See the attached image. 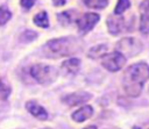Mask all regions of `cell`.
<instances>
[{"label": "cell", "mask_w": 149, "mask_h": 129, "mask_svg": "<svg viewBox=\"0 0 149 129\" xmlns=\"http://www.w3.org/2000/svg\"><path fill=\"white\" fill-rule=\"evenodd\" d=\"M115 48L118 52H120L126 58H128V57H135L136 55H139L143 49V44L140 40L135 37H125L116 43Z\"/></svg>", "instance_id": "cell-4"}, {"label": "cell", "mask_w": 149, "mask_h": 129, "mask_svg": "<svg viewBox=\"0 0 149 129\" xmlns=\"http://www.w3.org/2000/svg\"><path fill=\"white\" fill-rule=\"evenodd\" d=\"M133 129H141L140 127H137V126H135V127H133Z\"/></svg>", "instance_id": "cell-25"}, {"label": "cell", "mask_w": 149, "mask_h": 129, "mask_svg": "<svg viewBox=\"0 0 149 129\" xmlns=\"http://www.w3.org/2000/svg\"><path fill=\"white\" fill-rule=\"evenodd\" d=\"M141 14H149V0H143L140 3Z\"/></svg>", "instance_id": "cell-21"}, {"label": "cell", "mask_w": 149, "mask_h": 129, "mask_svg": "<svg viewBox=\"0 0 149 129\" xmlns=\"http://www.w3.org/2000/svg\"><path fill=\"white\" fill-rule=\"evenodd\" d=\"M35 1H36V0H21L20 3H21V6H22L24 9H30V8L35 5Z\"/></svg>", "instance_id": "cell-22"}, {"label": "cell", "mask_w": 149, "mask_h": 129, "mask_svg": "<svg viewBox=\"0 0 149 129\" xmlns=\"http://www.w3.org/2000/svg\"><path fill=\"white\" fill-rule=\"evenodd\" d=\"M57 17H58V21L61 22V24H63V26H69L77 20L76 19V12H73L72 9L64 10V12L57 14Z\"/></svg>", "instance_id": "cell-12"}, {"label": "cell", "mask_w": 149, "mask_h": 129, "mask_svg": "<svg viewBox=\"0 0 149 129\" xmlns=\"http://www.w3.org/2000/svg\"><path fill=\"white\" fill-rule=\"evenodd\" d=\"M107 28L112 35H118L126 29V19L121 15H111L107 19Z\"/></svg>", "instance_id": "cell-7"}, {"label": "cell", "mask_w": 149, "mask_h": 129, "mask_svg": "<svg viewBox=\"0 0 149 129\" xmlns=\"http://www.w3.org/2000/svg\"><path fill=\"white\" fill-rule=\"evenodd\" d=\"M126 60L127 58L123 55L118 51H114L111 53H105L101 57V65L111 72H116L125 66Z\"/></svg>", "instance_id": "cell-5"}, {"label": "cell", "mask_w": 149, "mask_h": 129, "mask_svg": "<svg viewBox=\"0 0 149 129\" xmlns=\"http://www.w3.org/2000/svg\"><path fill=\"white\" fill-rule=\"evenodd\" d=\"M43 129H50V128H43Z\"/></svg>", "instance_id": "cell-26"}, {"label": "cell", "mask_w": 149, "mask_h": 129, "mask_svg": "<svg viewBox=\"0 0 149 129\" xmlns=\"http://www.w3.org/2000/svg\"><path fill=\"white\" fill-rule=\"evenodd\" d=\"M52 1H54V5L55 6H63L66 2V0H52Z\"/></svg>", "instance_id": "cell-23"}, {"label": "cell", "mask_w": 149, "mask_h": 129, "mask_svg": "<svg viewBox=\"0 0 149 129\" xmlns=\"http://www.w3.org/2000/svg\"><path fill=\"white\" fill-rule=\"evenodd\" d=\"M10 16H12V14L7 8L0 7V26H3L10 19Z\"/></svg>", "instance_id": "cell-19"}, {"label": "cell", "mask_w": 149, "mask_h": 129, "mask_svg": "<svg viewBox=\"0 0 149 129\" xmlns=\"http://www.w3.org/2000/svg\"><path fill=\"white\" fill-rule=\"evenodd\" d=\"M26 108H27V110L33 115V116H35L36 119H38V120H47L48 119V113H47V110L41 106V105H38L37 102H35V101H28L27 103H26Z\"/></svg>", "instance_id": "cell-9"}, {"label": "cell", "mask_w": 149, "mask_h": 129, "mask_svg": "<svg viewBox=\"0 0 149 129\" xmlns=\"http://www.w3.org/2000/svg\"><path fill=\"white\" fill-rule=\"evenodd\" d=\"M92 95L87 92H78V93H70L62 98V101L68 106H77L84 102H87Z\"/></svg>", "instance_id": "cell-8"}, {"label": "cell", "mask_w": 149, "mask_h": 129, "mask_svg": "<svg viewBox=\"0 0 149 129\" xmlns=\"http://www.w3.org/2000/svg\"><path fill=\"white\" fill-rule=\"evenodd\" d=\"M81 48V41L76 37H59L50 40L44 45V53L50 58L69 57L77 53Z\"/></svg>", "instance_id": "cell-2"}, {"label": "cell", "mask_w": 149, "mask_h": 129, "mask_svg": "<svg viewBox=\"0 0 149 129\" xmlns=\"http://www.w3.org/2000/svg\"><path fill=\"white\" fill-rule=\"evenodd\" d=\"M149 79V66L148 64L140 62L130 65L123 74V88L127 95L139 96L142 92L143 84Z\"/></svg>", "instance_id": "cell-1"}, {"label": "cell", "mask_w": 149, "mask_h": 129, "mask_svg": "<svg viewBox=\"0 0 149 129\" xmlns=\"http://www.w3.org/2000/svg\"><path fill=\"white\" fill-rule=\"evenodd\" d=\"M93 115V108L90 106V105H84L83 107H80L79 109H77L72 115V120H74L76 122L80 123V122H84L86 121L87 119H90L91 116Z\"/></svg>", "instance_id": "cell-11"}, {"label": "cell", "mask_w": 149, "mask_h": 129, "mask_svg": "<svg viewBox=\"0 0 149 129\" xmlns=\"http://www.w3.org/2000/svg\"><path fill=\"white\" fill-rule=\"evenodd\" d=\"M80 69V60L78 58H69L63 62L62 70L68 76H76Z\"/></svg>", "instance_id": "cell-10"}, {"label": "cell", "mask_w": 149, "mask_h": 129, "mask_svg": "<svg viewBox=\"0 0 149 129\" xmlns=\"http://www.w3.org/2000/svg\"><path fill=\"white\" fill-rule=\"evenodd\" d=\"M31 77L41 85H49L54 83L58 76L56 67L47 64H35L30 67Z\"/></svg>", "instance_id": "cell-3"}, {"label": "cell", "mask_w": 149, "mask_h": 129, "mask_svg": "<svg viewBox=\"0 0 149 129\" xmlns=\"http://www.w3.org/2000/svg\"><path fill=\"white\" fill-rule=\"evenodd\" d=\"M129 7H130V1L129 0H118L116 6L114 8V15H121Z\"/></svg>", "instance_id": "cell-16"}, {"label": "cell", "mask_w": 149, "mask_h": 129, "mask_svg": "<svg viewBox=\"0 0 149 129\" xmlns=\"http://www.w3.org/2000/svg\"><path fill=\"white\" fill-rule=\"evenodd\" d=\"M140 30L143 34H149V14H141Z\"/></svg>", "instance_id": "cell-17"}, {"label": "cell", "mask_w": 149, "mask_h": 129, "mask_svg": "<svg viewBox=\"0 0 149 129\" xmlns=\"http://www.w3.org/2000/svg\"><path fill=\"white\" fill-rule=\"evenodd\" d=\"M107 51V45L105 44H99V45H95V46H92L88 52H87V56L90 58H98V57H102Z\"/></svg>", "instance_id": "cell-14"}, {"label": "cell", "mask_w": 149, "mask_h": 129, "mask_svg": "<svg viewBox=\"0 0 149 129\" xmlns=\"http://www.w3.org/2000/svg\"><path fill=\"white\" fill-rule=\"evenodd\" d=\"M36 37H37V34L35 31H33V30H26L21 35V41L22 42H30V41L35 40Z\"/></svg>", "instance_id": "cell-20"}, {"label": "cell", "mask_w": 149, "mask_h": 129, "mask_svg": "<svg viewBox=\"0 0 149 129\" xmlns=\"http://www.w3.org/2000/svg\"><path fill=\"white\" fill-rule=\"evenodd\" d=\"M83 2L92 9H102L108 5V0H83Z\"/></svg>", "instance_id": "cell-15"}, {"label": "cell", "mask_w": 149, "mask_h": 129, "mask_svg": "<svg viewBox=\"0 0 149 129\" xmlns=\"http://www.w3.org/2000/svg\"><path fill=\"white\" fill-rule=\"evenodd\" d=\"M34 23H35L37 27L48 28V27H49V19H48L47 12L42 10V12L37 13V14L34 16Z\"/></svg>", "instance_id": "cell-13"}, {"label": "cell", "mask_w": 149, "mask_h": 129, "mask_svg": "<svg viewBox=\"0 0 149 129\" xmlns=\"http://www.w3.org/2000/svg\"><path fill=\"white\" fill-rule=\"evenodd\" d=\"M84 129H97V127H95V126H87V127H85Z\"/></svg>", "instance_id": "cell-24"}, {"label": "cell", "mask_w": 149, "mask_h": 129, "mask_svg": "<svg viewBox=\"0 0 149 129\" xmlns=\"http://www.w3.org/2000/svg\"><path fill=\"white\" fill-rule=\"evenodd\" d=\"M10 94V87L2 80H0V100H6Z\"/></svg>", "instance_id": "cell-18"}, {"label": "cell", "mask_w": 149, "mask_h": 129, "mask_svg": "<svg viewBox=\"0 0 149 129\" xmlns=\"http://www.w3.org/2000/svg\"><path fill=\"white\" fill-rule=\"evenodd\" d=\"M99 19H100V16L97 13H86V14L81 15L80 17H78L76 20V23H77V27H78V31L81 35H86L99 22Z\"/></svg>", "instance_id": "cell-6"}]
</instances>
